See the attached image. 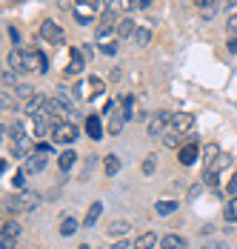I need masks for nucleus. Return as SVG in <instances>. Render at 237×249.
<instances>
[{"mask_svg": "<svg viewBox=\"0 0 237 249\" xmlns=\"http://www.w3.org/2000/svg\"><path fill=\"white\" fill-rule=\"evenodd\" d=\"M15 247H17L15 238H0V249H15Z\"/></svg>", "mask_w": 237, "mask_h": 249, "instance_id": "40", "label": "nucleus"}, {"mask_svg": "<svg viewBox=\"0 0 237 249\" xmlns=\"http://www.w3.org/2000/svg\"><path fill=\"white\" fill-rule=\"evenodd\" d=\"M74 160H77V155H74V149H63L60 155H57V166H60L63 172H69L71 166H74Z\"/></svg>", "mask_w": 237, "mask_h": 249, "instance_id": "20", "label": "nucleus"}, {"mask_svg": "<svg viewBox=\"0 0 237 249\" xmlns=\"http://www.w3.org/2000/svg\"><path fill=\"white\" fill-rule=\"evenodd\" d=\"M51 141L54 143H74L77 141V126L74 124H57L51 132Z\"/></svg>", "mask_w": 237, "mask_h": 249, "instance_id": "7", "label": "nucleus"}, {"mask_svg": "<svg viewBox=\"0 0 237 249\" xmlns=\"http://www.w3.org/2000/svg\"><path fill=\"white\" fill-rule=\"evenodd\" d=\"M200 158H203V163H206V166H212L214 160L220 158V146H217V143H206V146L200 149Z\"/></svg>", "mask_w": 237, "mask_h": 249, "instance_id": "18", "label": "nucleus"}, {"mask_svg": "<svg viewBox=\"0 0 237 249\" xmlns=\"http://www.w3.org/2000/svg\"><path fill=\"white\" fill-rule=\"evenodd\" d=\"M69 57H71V63H69V69H66V75H80L83 72V66H86V57L80 54V49H69Z\"/></svg>", "mask_w": 237, "mask_h": 249, "instance_id": "13", "label": "nucleus"}, {"mask_svg": "<svg viewBox=\"0 0 237 249\" xmlns=\"http://www.w3.org/2000/svg\"><path fill=\"white\" fill-rule=\"evenodd\" d=\"M177 209H180L177 200H157V203H154V212H157V215H174Z\"/></svg>", "mask_w": 237, "mask_h": 249, "instance_id": "21", "label": "nucleus"}, {"mask_svg": "<svg viewBox=\"0 0 237 249\" xmlns=\"http://www.w3.org/2000/svg\"><path fill=\"white\" fill-rule=\"evenodd\" d=\"M135 32H137V26H135V20H129V18H123L118 23V37H135Z\"/></svg>", "mask_w": 237, "mask_h": 249, "instance_id": "24", "label": "nucleus"}, {"mask_svg": "<svg viewBox=\"0 0 237 249\" xmlns=\"http://www.w3.org/2000/svg\"><path fill=\"white\" fill-rule=\"evenodd\" d=\"M12 106H15V98H12V95H9V92H3V109H6V112H9V109H12Z\"/></svg>", "mask_w": 237, "mask_h": 249, "instance_id": "41", "label": "nucleus"}, {"mask_svg": "<svg viewBox=\"0 0 237 249\" xmlns=\"http://www.w3.org/2000/svg\"><path fill=\"white\" fill-rule=\"evenodd\" d=\"M197 9H200V18H203V20H214V15H217V0H197Z\"/></svg>", "mask_w": 237, "mask_h": 249, "instance_id": "16", "label": "nucleus"}, {"mask_svg": "<svg viewBox=\"0 0 237 249\" xmlns=\"http://www.w3.org/2000/svg\"><path fill=\"white\" fill-rule=\"evenodd\" d=\"M135 43H137V46H149V43H152V29L137 26V32H135Z\"/></svg>", "mask_w": 237, "mask_h": 249, "instance_id": "28", "label": "nucleus"}, {"mask_svg": "<svg viewBox=\"0 0 237 249\" xmlns=\"http://www.w3.org/2000/svg\"><path fill=\"white\" fill-rule=\"evenodd\" d=\"M200 189H203V183H194V186L189 189V200H194V198H197V195H200Z\"/></svg>", "mask_w": 237, "mask_h": 249, "instance_id": "42", "label": "nucleus"}, {"mask_svg": "<svg viewBox=\"0 0 237 249\" xmlns=\"http://www.w3.org/2000/svg\"><path fill=\"white\" fill-rule=\"evenodd\" d=\"M0 238H15V241H17V238H20V224H17V221H6Z\"/></svg>", "mask_w": 237, "mask_h": 249, "instance_id": "27", "label": "nucleus"}, {"mask_svg": "<svg viewBox=\"0 0 237 249\" xmlns=\"http://www.w3.org/2000/svg\"><path fill=\"white\" fill-rule=\"evenodd\" d=\"M26 178H29V172H26V169H17V172H15L12 183L17 186V192H20V189H26Z\"/></svg>", "mask_w": 237, "mask_h": 249, "instance_id": "35", "label": "nucleus"}, {"mask_svg": "<svg viewBox=\"0 0 237 249\" xmlns=\"http://www.w3.org/2000/svg\"><path fill=\"white\" fill-rule=\"evenodd\" d=\"M126 232H129V221H112V226H109V235L112 238H120Z\"/></svg>", "mask_w": 237, "mask_h": 249, "instance_id": "30", "label": "nucleus"}, {"mask_svg": "<svg viewBox=\"0 0 237 249\" xmlns=\"http://www.w3.org/2000/svg\"><path fill=\"white\" fill-rule=\"evenodd\" d=\"M126 6H129V9H135V6H140V0H126Z\"/></svg>", "mask_w": 237, "mask_h": 249, "instance_id": "47", "label": "nucleus"}, {"mask_svg": "<svg viewBox=\"0 0 237 249\" xmlns=\"http://www.w3.org/2000/svg\"><path fill=\"white\" fill-rule=\"evenodd\" d=\"M229 29H232V35H237V12L229 18Z\"/></svg>", "mask_w": 237, "mask_h": 249, "instance_id": "45", "label": "nucleus"}, {"mask_svg": "<svg viewBox=\"0 0 237 249\" xmlns=\"http://www.w3.org/2000/svg\"><path fill=\"white\" fill-rule=\"evenodd\" d=\"M177 158H180V163H183V166H191V163L200 158V149H197V143H186V146H180Z\"/></svg>", "mask_w": 237, "mask_h": 249, "instance_id": "11", "label": "nucleus"}, {"mask_svg": "<svg viewBox=\"0 0 237 249\" xmlns=\"http://www.w3.org/2000/svg\"><path fill=\"white\" fill-rule=\"evenodd\" d=\"M235 3H237V0H226V6H235Z\"/></svg>", "mask_w": 237, "mask_h": 249, "instance_id": "49", "label": "nucleus"}, {"mask_svg": "<svg viewBox=\"0 0 237 249\" xmlns=\"http://www.w3.org/2000/svg\"><path fill=\"white\" fill-rule=\"evenodd\" d=\"M97 6H100V0H74V18H77V23L95 20Z\"/></svg>", "mask_w": 237, "mask_h": 249, "instance_id": "5", "label": "nucleus"}, {"mask_svg": "<svg viewBox=\"0 0 237 249\" xmlns=\"http://www.w3.org/2000/svg\"><path fill=\"white\" fill-rule=\"evenodd\" d=\"M103 112H106V129H109V135H120L123 132V124H126V115L120 112V106L115 100H109Z\"/></svg>", "mask_w": 237, "mask_h": 249, "instance_id": "3", "label": "nucleus"}, {"mask_svg": "<svg viewBox=\"0 0 237 249\" xmlns=\"http://www.w3.org/2000/svg\"><path fill=\"white\" fill-rule=\"evenodd\" d=\"M40 37L49 40V43H57V46H60V43L66 40V32L54 23V20H43V26H40Z\"/></svg>", "mask_w": 237, "mask_h": 249, "instance_id": "6", "label": "nucleus"}, {"mask_svg": "<svg viewBox=\"0 0 237 249\" xmlns=\"http://www.w3.org/2000/svg\"><path fill=\"white\" fill-rule=\"evenodd\" d=\"M49 69V57L43 54V52H23V72H46Z\"/></svg>", "mask_w": 237, "mask_h": 249, "instance_id": "4", "label": "nucleus"}, {"mask_svg": "<svg viewBox=\"0 0 237 249\" xmlns=\"http://www.w3.org/2000/svg\"><path fill=\"white\" fill-rule=\"evenodd\" d=\"M157 247V235L154 232H140L135 238V249H154Z\"/></svg>", "mask_w": 237, "mask_h": 249, "instance_id": "15", "label": "nucleus"}, {"mask_svg": "<svg viewBox=\"0 0 237 249\" xmlns=\"http://www.w3.org/2000/svg\"><path fill=\"white\" fill-rule=\"evenodd\" d=\"M9 132H12V138H15V143H17V141H26V126L20 124V121H17V124H12V126H9Z\"/></svg>", "mask_w": 237, "mask_h": 249, "instance_id": "34", "label": "nucleus"}, {"mask_svg": "<svg viewBox=\"0 0 237 249\" xmlns=\"http://www.w3.org/2000/svg\"><path fill=\"white\" fill-rule=\"evenodd\" d=\"M100 215H103V203H100V200L89 203V209H86V218H83V226H86V229H92V226L100 221Z\"/></svg>", "mask_w": 237, "mask_h": 249, "instance_id": "12", "label": "nucleus"}, {"mask_svg": "<svg viewBox=\"0 0 237 249\" xmlns=\"http://www.w3.org/2000/svg\"><path fill=\"white\" fill-rule=\"evenodd\" d=\"M103 6H106V12H115V15H120L123 9H129L126 0H103Z\"/></svg>", "mask_w": 237, "mask_h": 249, "instance_id": "33", "label": "nucleus"}, {"mask_svg": "<svg viewBox=\"0 0 237 249\" xmlns=\"http://www.w3.org/2000/svg\"><path fill=\"white\" fill-rule=\"evenodd\" d=\"M103 169H106L109 178H112V175H118L120 172V158H118V155H106V158H103Z\"/></svg>", "mask_w": 237, "mask_h": 249, "instance_id": "25", "label": "nucleus"}, {"mask_svg": "<svg viewBox=\"0 0 237 249\" xmlns=\"http://www.w3.org/2000/svg\"><path fill=\"white\" fill-rule=\"evenodd\" d=\"M3 83H6V86H12V89L17 86V77H15V69H9V66L3 69Z\"/></svg>", "mask_w": 237, "mask_h": 249, "instance_id": "37", "label": "nucleus"}, {"mask_svg": "<svg viewBox=\"0 0 237 249\" xmlns=\"http://www.w3.org/2000/svg\"><path fill=\"white\" fill-rule=\"evenodd\" d=\"M120 112L126 115V121H132V118H135V98H132V95H126V98L120 100Z\"/></svg>", "mask_w": 237, "mask_h": 249, "instance_id": "29", "label": "nucleus"}, {"mask_svg": "<svg viewBox=\"0 0 237 249\" xmlns=\"http://www.w3.org/2000/svg\"><path fill=\"white\" fill-rule=\"evenodd\" d=\"M86 132H89L92 141H100V138H103V126H100V118H97V115H89V118H86Z\"/></svg>", "mask_w": 237, "mask_h": 249, "instance_id": "17", "label": "nucleus"}, {"mask_svg": "<svg viewBox=\"0 0 237 249\" xmlns=\"http://www.w3.org/2000/svg\"><path fill=\"white\" fill-rule=\"evenodd\" d=\"M6 63H9V69H15V72L20 75V72H23V52H20V49L9 52V57H6Z\"/></svg>", "mask_w": 237, "mask_h": 249, "instance_id": "22", "label": "nucleus"}, {"mask_svg": "<svg viewBox=\"0 0 237 249\" xmlns=\"http://www.w3.org/2000/svg\"><path fill=\"white\" fill-rule=\"evenodd\" d=\"M163 143H166L169 149H177V146H180V132H174V129H169L166 135H163Z\"/></svg>", "mask_w": 237, "mask_h": 249, "instance_id": "32", "label": "nucleus"}, {"mask_svg": "<svg viewBox=\"0 0 237 249\" xmlns=\"http://www.w3.org/2000/svg\"><path fill=\"white\" fill-rule=\"evenodd\" d=\"M23 169H26L29 175H37V172H43V169H46V155H40V152H32V155L26 158Z\"/></svg>", "mask_w": 237, "mask_h": 249, "instance_id": "10", "label": "nucleus"}, {"mask_svg": "<svg viewBox=\"0 0 237 249\" xmlns=\"http://www.w3.org/2000/svg\"><path fill=\"white\" fill-rule=\"evenodd\" d=\"M171 121H174V112H157V115L146 124V135H149V138H163L169 129H171Z\"/></svg>", "mask_w": 237, "mask_h": 249, "instance_id": "2", "label": "nucleus"}, {"mask_svg": "<svg viewBox=\"0 0 237 249\" xmlns=\"http://www.w3.org/2000/svg\"><path fill=\"white\" fill-rule=\"evenodd\" d=\"M160 249H186V238H180V235L169 232V235L160 238Z\"/></svg>", "mask_w": 237, "mask_h": 249, "instance_id": "14", "label": "nucleus"}, {"mask_svg": "<svg viewBox=\"0 0 237 249\" xmlns=\"http://www.w3.org/2000/svg\"><path fill=\"white\" fill-rule=\"evenodd\" d=\"M77 249H92V247H89V244H83V247H77Z\"/></svg>", "mask_w": 237, "mask_h": 249, "instance_id": "50", "label": "nucleus"}, {"mask_svg": "<svg viewBox=\"0 0 237 249\" xmlns=\"http://www.w3.org/2000/svg\"><path fill=\"white\" fill-rule=\"evenodd\" d=\"M143 175H154L157 172V155H146V160L140 163Z\"/></svg>", "mask_w": 237, "mask_h": 249, "instance_id": "31", "label": "nucleus"}, {"mask_svg": "<svg viewBox=\"0 0 237 249\" xmlns=\"http://www.w3.org/2000/svg\"><path fill=\"white\" fill-rule=\"evenodd\" d=\"M86 89H89V98H100V95L106 92V83H103L100 77L89 75V80H86Z\"/></svg>", "mask_w": 237, "mask_h": 249, "instance_id": "19", "label": "nucleus"}, {"mask_svg": "<svg viewBox=\"0 0 237 249\" xmlns=\"http://www.w3.org/2000/svg\"><path fill=\"white\" fill-rule=\"evenodd\" d=\"M226 49H229V52H237V35H232V37H229V43H226Z\"/></svg>", "mask_w": 237, "mask_h": 249, "instance_id": "44", "label": "nucleus"}, {"mask_svg": "<svg viewBox=\"0 0 237 249\" xmlns=\"http://www.w3.org/2000/svg\"><path fill=\"white\" fill-rule=\"evenodd\" d=\"M49 103H51V98H43V95H34V98L29 100L23 106V112L29 115V118H37V115H49Z\"/></svg>", "mask_w": 237, "mask_h": 249, "instance_id": "8", "label": "nucleus"}, {"mask_svg": "<svg viewBox=\"0 0 237 249\" xmlns=\"http://www.w3.org/2000/svg\"><path fill=\"white\" fill-rule=\"evenodd\" d=\"M100 52H103V54H118V40H112V43H103V46H100Z\"/></svg>", "mask_w": 237, "mask_h": 249, "instance_id": "38", "label": "nucleus"}, {"mask_svg": "<svg viewBox=\"0 0 237 249\" xmlns=\"http://www.w3.org/2000/svg\"><path fill=\"white\" fill-rule=\"evenodd\" d=\"M37 203H40V195H37V192H26V189H20V192H15V195L6 198V209L15 212V215H20V212H32Z\"/></svg>", "mask_w": 237, "mask_h": 249, "instance_id": "1", "label": "nucleus"}, {"mask_svg": "<svg viewBox=\"0 0 237 249\" xmlns=\"http://www.w3.org/2000/svg\"><path fill=\"white\" fill-rule=\"evenodd\" d=\"M226 221H237V198L226 203Z\"/></svg>", "mask_w": 237, "mask_h": 249, "instance_id": "36", "label": "nucleus"}, {"mask_svg": "<svg viewBox=\"0 0 237 249\" xmlns=\"http://www.w3.org/2000/svg\"><path fill=\"white\" fill-rule=\"evenodd\" d=\"M171 129H174V132H180V135L191 132V129H194V115H191V112H174Z\"/></svg>", "mask_w": 237, "mask_h": 249, "instance_id": "9", "label": "nucleus"}, {"mask_svg": "<svg viewBox=\"0 0 237 249\" xmlns=\"http://www.w3.org/2000/svg\"><path fill=\"white\" fill-rule=\"evenodd\" d=\"M140 6H143V9H149V6H152V0H140Z\"/></svg>", "mask_w": 237, "mask_h": 249, "instance_id": "48", "label": "nucleus"}, {"mask_svg": "<svg viewBox=\"0 0 237 249\" xmlns=\"http://www.w3.org/2000/svg\"><path fill=\"white\" fill-rule=\"evenodd\" d=\"M15 98L23 100V103H29V100L34 98V89H32L29 83H17V86H15Z\"/></svg>", "mask_w": 237, "mask_h": 249, "instance_id": "26", "label": "nucleus"}, {"mask_svg": "<svg viewBox=\"0 0 237 249\" xmlns=\"http://www.w3.org/2000/svg\"><path fill=\"white\" fill-rule=\"evenodd\" d=\"M34 152H40V155H49V152H51V146H49V143H37V149Z\"/></svg>", "mask_w": 237, "mask_h": 249, "instance_id": "46", "label": "nucleus"}, {"mask_svg": "<svg viewBox=\"0 0 237 249\" xmlns=\"http://www.w3.org/2000/svg\"><path fill=\"white\" fill-rule=\"evenodd\" d=\"M80 54H83L86 60H92V57H95V49H92V43H83V46H80Z\"/></svg>", "mask_w": 237, "mask_h": 249, "instance_id": "39", "label": "nucleus"}, {"mask_svg": "<svg viewBox=\"0 0 237 249\" xmlns=\"http://www.w3.org/2000/svg\"><path fill=\"white\" fill-rule=\"evenodd\" d=\"M77 229H80V224H77V221H74L71 215H66V218L60 221V235H63V238H71V235H74Z\"/></svg>", "mask_w": 237, "mask_h": 249, "instance_id": "23", "label": "nucleus"}, {"mask_svg": "<svg viewBox=\"0 0 237 249\" xmlns=\"http://www.w3.org/2000/svg\"><path fill=\"white\" fill-rule=\"evenodd\" d=\"M9 35H12V40H15V46H17V49H20V32H17V29H15V26H12V29H9Z\"/></svg>", "mask_w": 237, "mask_h": 249, "instance_id": "43", "label": "nucleus"}]
</instances>
